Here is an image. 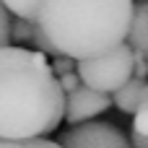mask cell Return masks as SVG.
I'll return each instance as SVG.
<instances>
[{"label":"cell","mask_w":148,"mask_h":148,"mask_svg":"<svg viewBox=\"0 0 148 148\" xmlns=\"http://www.w3.org/2000/svg\"><path fill=\"white\" fill-rule=\"evenodd\" d=\"M65 120V91L39 49L0 47V138L34 140Z\"/></svg>","instance_id":"1"},{"label":"cell","mask_w":148,"mask_h":148,"mask_svg":"<svg viewBox=\"0 0 148 148\" xmlns=\"http://www.w3.org/2000/svg\"><path fill=\"white\" fill-rule=\"evenodd\" d=\"M133 10V0H44L36 26L57 55L86 60L127 39Z\"/></svg>","instance_id":"2"},{"label":"cell","mask_w":148,"mask_h":148,"mask_svg":"<svg viewBox=\"0 0 148 148\" xmlns=\"http://www.w3.org/2000/svg\"><path fill=\"white\" fill-rule=\"evenodd\" d=\"M133 68H135V55L133 47L127 42L96 55V57H86L78 60V75L86 86L104 91V94H114L120 86H125L133 78Z\"/></svg>","instance_id":"3"},{"label":"cell","mask_w":148,"mask_h":148,"mask_svg":"<svg viewBox=\"0 0 148 148\" xmlns=\"http://www.w3.org/2000/svg\"><path fill=\"white\" fill-rule=\"evenodd\" d=\"M62 148H133V140L112 122H78L60 135Z\"/></svg>","instance_id":"4"},{"label":"cell","mask_w":148,"mask_h":148,"mask_svg":"<svg viewBox=\"0 0 148 148\" xmlns=\"http://www.w3.org/2000/svg\"><path fill=\"white\" fill-rule=\"evenodd\" d=\"M112 107V96L104 91H96L86 83H81L75 91L65 94V122L78 125V122H88L96 120L99 114H104Z\"/></svg>","instance_id":"5"},{"label":"cell","mask_w":148,"mask_h":148,"mask_svg":"<svg viewBox=\"0 0 148 148\" xmlns=\"http://www.w3.org/2000/svg\"><path fill=\"white\" fill-rule=\"evenodd\" d=\"M133 52L143 55L148 60V0L135 3V10H133V23H130V31H127V39H125Z\"/></svg>","instance_id":"6"},{"label":"cell","mask_w":148,"mask_h":148,"mask_svg":"<svg viewBox=\"0 0 148 148\" xmlns=\"http://www.w3.org/2000/svg\"><path fill=\"white\" fill-rule=\"evenodd\" d=\"M143 86H146V81L133 75V78H130L125 86H120V88L112 94V104H114L120 112H125V114H135V109L140 107Z\"/></svg>","instance_id":"7"},{"label":"cell","mask_w":148,"mask_h":148,"mask_svg":"<svg viewBox=\"0 0 148 148\" xmlns=\"http://www.w3.org/2000/svg\"><path fill=\"white\" fill-rule=\"evenodd\" d=\"M5 5V10L16 18H29V21H36V13L42 8L44 0H0Z\"/></svg>","instance_id":"8"},{"label":"cell","mask_w":148,"mask_h":148,"mask_svg":"<svg viewBox=\"0 0 148 148\" xmlns=\"http://www.w3.org/2000/svg\"><path fill=\"white\" fill-rule=\"evenodd\" d=\"M34 31H36V21H29V18H16V21H10V42L31 44V42H34Z\"/></svg>","instance_id":"9"},{"label":"cell","mask_w":148,"mask_h":148,"mask_svg":"<svg viewBox=\"0 0 148 148\" xmlns=\"http://www.w3.org/2000/svg\"><path fill=\"white\" fill-rule=\"evenodd\" d=\"M133 133L148 140V81H146V86H143L140 107H138L135 114H133Z\"/></svg>","instance_id":"10"},{"label":"cell","mask_w":148,"mask_h":148,"mask_svg":"<svg viewBox=\"0 0 148 148\" xmlns=\"http://www.w3.org/2000/svg\"><path fill=\"white\" fill-rule=\"evenodd\" d=\"M0 148H62L55 140H44V138H34V140H5L0 138Z\"/></svg>","instance_id":"11"},{"label":"cell","mask_w":148,"mask_h":148,"mask_svg":"<svg viewBox=\"0 0 148 148\" xmlns=\"http://www.w3.org/2000/svg\"><path fill=\"white\" fill-rule=\"evenodd\" d=\"M49 65H52L55 75L60 78V75H65V73H73V70L78 68V60H73V57H68V55H57Z\"/></svg>","instance_id":"12"},{"label":"cell","mask_w":148,"mask_h":148,"mask_svg":"<svg viewBox=\"0 0 148 148\" xmlns=\"http://www.w3.org/2000/svg\"><path fill=\"white\" fill-rule=\"evenodd\" d=\"M5 44H10V13L0 3V47H5Z\"/></svg>","instance_id":"13"},{"label":"cell","mask_w":148,"mask_h":148,"mask_svg":"<svg viewBox=\"0 0 148 148\" xmlns=\"http://www.w3.org/2000/svg\"><path fill=\"white\" fill-rule=\"evenodd\" d=\"M81 83H83V81H81L78 70H73V73H65V75H60V86H62V91H65V94L75 91V88H78Z\"/></svg>","instance_id":"14"},{"label":"cell","mask_w":148,"mask_h":148,"mask_svg":"<svg viewBox=\"0 0 148 148\" xmlns=\"http://www.w3.org/2000/svg\"><path fill=\"white\" fill-rule=\"evenodd\" d=\"M133 55H135V68H133V75H135V78L148 81V60L143 57V55H138V52H133Z\"/></svg>","instance_id":"15"},{"label":"cell","mask_w":148,"mask_h":148,"mask_svg":"<svg viewBox=\"0 0 148 148\" xmlns=\"http://www.w3.org/2000/svg\"><path fill=\"white\" fill-rule=\"evenodd\" d=\"M130 140H133V148H148V140H146V138H140V135H135V133H133Z\"/></svg>","instance_id":"16"}]
</instances>
